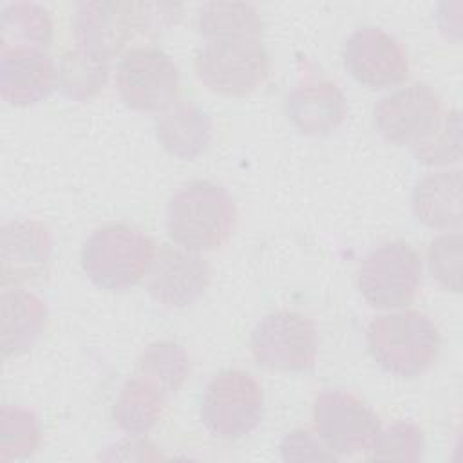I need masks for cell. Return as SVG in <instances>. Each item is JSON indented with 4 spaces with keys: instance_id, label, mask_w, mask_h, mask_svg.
Returning <instances> with one entry per match:
<instances>
[{
    "instance_id": "27",
    "label": "cell",
    "mask_w": 463,
    "mask_h": 463,
    "mask_svg": "<svg viewBox=\"0 0 463 463\" xmlns=\"http://www.w3.org/2000/svg\"><path fill=\"white\" fill-rule=\"evenodd\" d=\"M461 259L463 237L459 230L436 235L427 251L429 271L432 279L447 291H461Z\"/></svg>"
},
{
    "instance_id": "12",
    "label": "cell",
    "mask_w": 463,
    "mask_h": 463,
    "mask_svg": "<svg viewBox=\"0 0 463 463\" xmlns=\"http://www.w3.org/2000/svg\"><path fill=\"white\" fill-rule=\"evenodd\" d=\"M344 67L364 87L380 90L409 78V58L402 43L387 31L365 25L349 34L344 43Z\"/></svg>"
},
{
    "instance_id": "21",
    "label": "cell",
    "mask_w": 463,
    "mask_h": 463,
    "mask_svg": "<svg viewBox=\"0 0 463 463\" xmlns=\"http://www.w3.org/2000/svg\"><path fill=\"white\" fill-rule=\"evenodd\" d=\"M52 16L43 5L34 2H13L2 9L0 51H45L52 42Z\"/></svg>"
},
{
    "instance_id": "8",
    "label": "cell",
    "mask_w": 463,
    "mask_h": 463,
    "mask_svg": "<svg viewBox=\"0 0 463 463\" xmlns=\"http://www.w3.org/2000/svg\"><path fill=\"white\" fill-rule=\"evenodd\" d=\"M269 72V56L260 38L206 42L195 58L197 80L212 92L246 96Z\"/></svg>"
},
{
    "instance_id": "22",
    "label": "cell",
    "mask_w": 463,
    "mask_h": 463,
    "mask_svg": "<svg viewBox=\"0 0 463 463\" xmlns=\"http://www.w3.org/2000/svg\"><path fill=\"white\" fill-rule=\"evenodd\" d=\"M262 18L246 2H208L197 11V31L206 42L260 38Z\"/></svg>"
},
{
    "instance_id": "7",
    "label": "cell",
    "mask_w": 463,
    "mask_h": 463,
    "mask_svg": "<svg viewBox=\"0 0 463 463\" xmlns=\"http://www.w3.org/2000/svg\"><path fill=\"white\" fill-rule=\"evenodd\" d=\"M116 89L128 109L159 114L177 103L179 71L159 47H132L118 63Z\"/></svg>"
},
{
    "instance_id": "16",
    "label": "cell",
    "mask_w": 463,
    "mask_h": 463,
    "mask_svg": "<svg viewBox=\"0 0 463 463\" xmlns=\"http://www.w3.org/2000/svg\"><path fill=\"white\" fill-rule=\"evenodd\" d=\"M286 112L300 132L324 136L342 125L347 116V101L333 81L309 80L288 94Z\"/></svg>"
},
{
    "instance_id": "11",
    "label": "cell",
    "mask_w": 463,
    "mask_h": 463,
    "mask_svg": "<svg viewBox=\"0 0 463 463\" xmlns=\"http://www.w3.org/2000/svg\"><path fill=\"white\" fill-rule=\"evenodd\" d=\"M443 112L439 94L416 81L382 96L373 109V121L385 141L412 148L438 127Z\"/></svg>"
},
{
    "instance_id": "2",
    "label": "cell",
    "mask_w": 463,
    "mask_h": 463,
    "mask_svg": "<svg viewBox=\"0 0 463 463\" xmlns=\"http://www.w3.org/2000/svg\"><path fill=\"white\" fill-rule=\"evenodd\" d=\"M237 224L232 195L212 181H192L181 186L166 204L170 239L192 251L221 248Z\"/></svg>"
},
{
    "instance_id": "29",
    "label": "cell",
    "mask_w": 463,
    "mask_h": 463,
    "mask_svg": "<svg viewBox=\"0 0 463 463\" xmlns=\"http://www.w3.org/2000/svg\"><path fill=\"white\" fill-rule=\"evenodd\" d=\"M284 461H335L336 456L322 443V439L306 430L295 429L288 432L280 443Z\"/></svg>"
},
{
    "instance_id": "14",
    "label": "cell",
    "mask_w": 463,
    "mask_h": 463,
    "mask_svg": "<svg viewBox=\"0 0 463 463\" xmlns=\"http://www.w3.org/2000/svg\"><path fill=\"white\" fill-rule=\"evenodd\" d=\"M52 253L51 230L36 219H14L0 230L2 286H20L47 273Z\"/></svg>"
},
{
    "instance_id": "28",
    "label": "cell",
    "mask_w": 463,
    "mask_h": 463,
    "mask_svg": "<svg viewBox=\"0 0 463 463\" xmlns=\"http://www.w3.org/2000/svg\"><path fill=\"white\" fill-rule=\"evenodd\" d=\"M369 452L371 459L418 461L425 452L423 430L412 421H396L383 430L380 429Z\"/></svg>"
},
{
    "instance_id": "25",
    "label": "cell",
    "mask_w": 463,
    "mask_h": 463,
    "mask_svg": "<svg viewBox=\"0 0 463 463\" xmlns=\"http://www.w3.org/2000/svg\"><path fill=\"white\" fill-rule=\"evenodd\" d=\"M40 445L38 418L18 405H2L0 411V461L31 456Z\"/></svg>"
},
{
    "instance_id": "10",
    "label": "cell",
    "mask_w": 463,
    "mask_h": 463,
    "mask_svg": "<svg viewBox=\"0 0 463 463\" xmlns=\"http://www.w3.org/2000/svg\"><path fill=\"white\" fill-rule=\"evenodd\" d=\"M313 427L336 458L369 450L382 429L373 409L344 389H324L317 394Z\"/></svg>"
},
{
    "instance_id": "6",
    "label": "cell",
    "mask_w": 463,
    "mask_h": 463,
    "mask_svg": "<svg viewBox=\"0 0 463 463\" xmlns=\"http://www.w3.org/2000/svg\"><path fill=\"white\" fill-rule=\"evenodd\" d=\"M421 262L405 241H389L371 250L358 269L364 300L382 311L403 309L418 291Z\"/></svg>"
},
{
    "instance_id": "18",
    "label": "cell",
    "mask_w": 463,
    "mask_h": 463,
    "mask_svg": "<svg viewBox=\"0 0 463 463\" xmlns=\"http://www.w3.org/2000/svg\"><path fill=\"white\" fill-rule=\"evenodd\" d=\"M414 217L432 230L461 226V170H441L423 177L412 192Z\"/></svg>"
},
{
    "instance_id": "24",
    "label": "cell",
    "mask_w": 463,
    "mask_h": 463,
    "mask_svg": "<svg viewBox=\"0 0 463 463\" xmlns=\"http://www.w3.org/2000/svg\"><path fill=\"white\" fill-rule=\"evenodd\" d=\"M109 61L87 49L67 51L58 63V87L72 101L98 96L109 80Z\"/></svg>"
},
{
    "instance_id": "15",
    "label": "cell",
    "mask_w": 463,
    "mask_h": 463,
    "mask_svg": "<svg viewBox=\"0 0 463 463\" xmlns=\"http://www.w3.org/2000/svg\"><path fill=\"white\" fill-rule=\"evenodd\" d=\"M58 87V67L45 51H0V96L13 107L43 101Z\"/></svg>"
},
{
    "instance_id": "3",
    "label": "cell",
    "mask_w": 463,
    "mask_h": 463,
    "mask_svg": "<svg viewBox=\"0 0 463 463\" xmlns=\"http://www.w3.org/2000/svg\"><path fill=\"white\" fill-rule=\"evenodd\" d=\"M156 244L141 230L114 222L90 233L81 248V268L99 289L123 293L137 286L154 260Z\"/></svg>"
},
{
    "instance_id": "17",
    "label": "cell",
    "mask_w": 463,
    "mask_h": 463,
    "mask_svg": "<svg viewBox=\"0 0 463 463\" xmlns=\"http://www.w3.org/2000/svg\"><path fill=\"white\" fill-rule=\"evenodd\" d=\"M2 313V356H18L29 351L42 336L47 324L45 302L20 288H4L0 295Z\"/></svg>"
},
{
    "instance_id": "5",
    "label": "cell",
    "mask_w": 463,
    "mask_h": 463,
    "mask_svg": "<svg viewBox=\"0 0 463 463\" xmlns=\"http://www.w3.org/2000/svg\"><path fill=\"white\" fill-rule=\"evenodd\" d=\"M264 412L260 383L246 371L226 369L206 385L201 402V420L219 439H241L251 434Z\"/></svg>"
},
{
    "instance_id": "13",
    "label": "cell",
    "mask_w": 463,
    "mask_h": 463,
    "mask_svg": "<svg viewBox=\"0 0 463 463\" xmlns=\"http://www.w3.org/2000/svg\"><path fill=\"white\" fill-rule=\"evenodd\" d=\"M210 280V264L197 251L163 244L156 250L145 288L165 307H186L206 293Z\"/></svg>"
},
{
    "instance_id": "26",
    "label": "cell",
    "mask_w": 463,
    "mask_h": 463,
    "mask_svg": "<svg viewBox=\"0 0 463 463\" xmlns=\"http://www.w3.org/2000/svg\"><path fill=\"white\" fill-rule=\"evenodd\" d=\"M414 157L425 166H449L461 159V116L459 110L443 112L438 127L412 146Z\"/></svg>"
},
{
    "instance_id": "9",
    "label": "cell",
    "mask_w": 463,
    "mask_h": 463,
    "mask_svg": "<svg viewBox=\"0 0 463 463\" xmlns=\"http://www.w3.org/2000/svg\"><path fill=\"white\" fill-rule=\"evenodd\" d=\"M250 345L260 367L304 373L317 362L318 338L309 317L297 311H275L255 326Z\"/></svg>"
},
{
    "instance_id": "4",
    "label": "cell",
    "mask_w": 463,
    "mask_h": 463,
    "mask_svg": "<svg viewBox=\"0 0 463 463\" xmlns=\"http://www.w3.org/2000/svg\"><path fill=\"white\" fill-rule=\"evenodd\" d=\"M72 33L78 47L110 60L136 34L157 36L154 2H81L74 11Z\"/></svg>"
},
{
    "instance_id": "1",
    "label": "cell",
    "mask_w": 463,
    "mask_h": 463,
    "mask_svg": "<svg viewBox=\"0 0 463 463\" xmlns=\"http://www.w3.org/2000/svg\"><path fill=\"white\" fill-rule=\"evenodd\" d=\"M367 347L385 373L412 378L432 367L441 349V335L429 315L396 309L369 322Z\"/></svg>"
},
{
    "instance_id": "20",
    "label": "cell",
    "mask_w": 463,
    "mask_h": 463,
    "mask_svg": "<svg viewBox=\"0 0 463 463\" xmlns=\"http://www.w3.org/2000/svg\"><path fill=\"white\" fill-rule=\"evenodd\" d=\"M168 396L134 374L119 391L112 418L127 436L148 434L163 418Z\"/></svg>"
},
{
    "instance_id": "19",
    "label": "cell",
    "mask_w": 463,
    "mask_h": 463,
    "mask_svg": "<svg viewBox=\"0 0 463 463\" xmlns=\"http://www.w3.org/2000/svg\"><path fill=\"white\" fill-rule=\"evenodd\" d=\"M156 136L163 148L183 161L201 156L212 141V121L190 101H177L156 123Z\"/></svg>"
},
{
    "instance_id": "23",
    "label": "cell",
    "mask_w": 463,
    "mask_h": 463,
    "mask_svg": "<svg viewBox=\"0 0 463 463\" xmlns=\"http://www.w3.org/2000/svg\"><path fill=\"white\" fill-rule=\"evenodd\" d=\"M136 374L157 387L166 396H172L190 376V356L181 344L159 340L150 344L139 354Z\"/></svg>"
}]
</instances>
